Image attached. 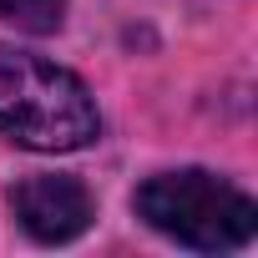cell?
Masks as SVG:
<instances>
[{
    "instance_id": "6da1fadb",
    "label": "cell",
    "mask_w": 258,
    "mask_h": 258,
    "mask_svg": "<svg viewBox=\"0 0 258 258\" xmlns=\"http://www.w3.org/2000/svg\"><path fill=\"white\" fill-rule=\"evenodd\" d=\"M101 116L91 91L16 46H0V137H11L31 152H76L96 142Z\"/></svg>"
},
{
    "instance_id": "7a4b0ae2",
    "label": "cell",
    "mask_w": 258,
    "mask_h": 258,
    "mask_svg": "<svg viewBox=\"0 0 258 258\" xmlns=\"http://www.w3.org/2000/svg\"><path fill=\"white\" fill-rule=\"evenodd\" d=\"M137 213L187 243V248H203V253H218V248H243L253 233H258V208L243 187H233L228 177H213V172H162L152 182L137 187Z\"/></svg>"
},
{
    "instance_id": "3957f363",
    "label": "cell",
    "mask_w": 258,
    "mask_h": 258,
    "mask_svg": "<svg viewBox=\"0 0 258 258\" xmlns=\"http://www.w3.org/2000/svg\"><path fill=\"white\" fill-rule=\"evenodd\" d=\"M11 208L36 243H71L91 223V192L76 177H26L11 192Z\"/></svg>"
},
{
    "instance_id": "277c9868",
    "label": "cell",
    "mask_w": 258,
    "mask_h": 258,
    "mask_svg": "<svg viewBox=\"0 0 258 258\" xmlns=\"http://www.w3.org/2000/svg\"><path fill=\"white\" fill-rule=\"evenodd\" d=\"M61 16H66V0H0V21H11V26L31 31V36L56 31Z\"/></svg>"
}]
</instances>
